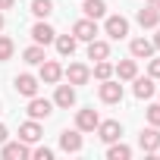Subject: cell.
Masks as SVG:
<instances>
[{"label": "cell", "mask_w": 160, "mask_h": 160, "mask_svg": "<svg viewBox=\"0 0 160 160\" xmlns=\"http://www.w3.org/2000/svg\"><path fill=\"white\" fill-rule=\"evenodd\" d=\"M0 157H3V160H25V157H32V151L19 138V141H3V144H0Z\"/></svg>", "instance_id": "6da1fadb"}, {"label": "cell", "mask_w": 160, "mask_h": 160, "mask_svg": "<svg viewBox=\"0 0 160 160\" xmlns=\"http://www.w3.org/2000/svg\"><path fill=\"white\" fill-rule=\"evenodd\" d=\"M63 78H69V85H88V78H91V69L85 63H69L63 69Z\"/></svg>", "instance_id": "7a4b0ae2"}, {"label": "cell", "mask_w": 160, "mask_h": 160, "mask_svg": "<svg viewBox=\"0 0 160 160\" xmlns=\"http://www.w3.org/2000/svg\"><path fill=\"white\" fill-rule=\"evenodd\" d=\"M98 94H101L104 104H119L122 101V85L113 82V78H104V82L98 85Z\"/></svg>", "instance_id": "3957f363"}, {"label": "cell", "mask_w": 160, "mask_h": 160, "mask_svg": "<svg viewBox=\"0 0 160 160\" xmlns=\"http://www.w3.org/2000/svg\"><path fill=\"white\" fill-rule=\"evenodd\" d=\"M72 35H75V41H94L98 38V19H78L75 25H72Z\"/></svg>", "instance_id": "277c9868"}, {"label": "cell", "mask_w": 160, "mask_h": 160, "mask_svg": "<svg viewBox=\"0 0 160 160\" xmlns=\"http://www.w3.org/2000/svg\"><path fill=\"white\" fill-rule=\"evenodd\" d=\"M98 122H101V116H98L94 107H85V110L75 113V129H78V132H94Z\"/></svg>", "instance_id": "5b68a950"}, {"label": "cell", "mask_w": 160, "mask_h": 160, "mask_svg": "<svg viewBox=\"0 0 160 160\" xmlns=\"http://www.w3.org/2000/svg\"><path fill=\"white\" fill-rule=\"evenodd\" d=\"M104 32H107L113 41H119V38H126V35H129V19H126V16H107Z\"/></svg>", "instance_id": "8992f818"}, {"label": "cell", "mask_w": 160, "mask_h": 160, "mask_svg": "<svg viewBox=\"0 0 160 160\" xmlns=\"http://www.w3.org/2000/svg\"><path fill=\"white\" fill-rule=\"evenodd\" d=\"M53 113V101H47V98H28V116L32 119H47Z\"/></svg>", "instance_id": "52a82bcc"}, {"label": "cell", "mask_w": 160, "mask_h": 160, "mask_svg": "<svg viewBox=\"0 0 160 160\" xmlns=\"http://www.w3.org/2000/svg\"><path fill=\"white\" fill-rule=\"evenodd\" d=\"M63 78V66L57 63V60H44L41 63V75H38V82H44V85H57Z\"/></svg>", "instance_id": "ba28073f"}, {"label": "cell", "mask_w": 160, "mask_h": 160, "mask_svg": "<svg viewBox=\"0 0 160 160\" xmlns=\"http://www.w3.org/2000/svg\"><path fill=\"white\" fill-rule=\"evenodd\" d=\"M98 138H101L104 144H110V141H119V138H122V126H119L116 119L98 122Z\"/></svg>", "instance_id": "9c48e42d"}, {"label": "cell", "mask_w": 160, "mask_h": 160, "mask_svg": "<svg viewBox=\"0 0 160 160\" xmlns=\"http://www.w3.org/2000/svg\"><path fill=\"white\" fill-rule=\"evenodd\" d=\"M138 144H141V151H144V154H157V148H160V129H157V126H151V129H141V135H138Z\"/></svg>", "instance_id": "30bf717a"}, {"label": "cell", "mask_w": 160, "mask_h": 160, "mask_svg": "<svg viewBox=\"0 0 160 160\" xmlns=\"http://www.w3.org/2000/svg\"><path fill=\"white\" fill-rule=\"evenodd\" d=\"M13 88H16V94H22V98H35V94H38V78L28 75V72H22V75H16Z\"/></svg>", "instance_id": "8fae6325"}, {"label": "cell", "mask_w": 160, "mask_h": 160, "mask_svg": "<svg viewBox=\"0 0 160 160\" xmlns=\"http://www.w3.org/2000/svg\"><path fill=\"white\" fill-rule=\"evenodd\" d=\"M60 148H63L66 154H78V151H82V132H78V129L60 132Z\"/></svg>", "instance_id": "7c38bea8"}, {"label": "cell", "mask_w": 160, "mask_h": 160, "mask_svg": "<svg viewBox=\"0 0 160 160\" xmlns=\"http://www.w3.org/2000/svg\"><path fill=\"white\" fill-rule=\"evenodd\" d=\"M53 38H57V32H53L44 19H38V22L32 25V41H35V44H50Z\"/></svg>", "instance_id": "4fadbf2b"}, {"label": "cell", "mask_w": 160, "mask_h": 160, "mask_svg": "<svg viewBox=\"0 0 160 160\" xmlns=\"http://www.w3.org/2000/svg\"><path fill=\"white\" fill-rule=\"evenodd\" d=\"M129 50H132L135 60H151V57H154V41H148V38H135V41L129 44Z\"/></svg>", "instance_id": "5bb4252c"}, {"label": "cell", "mask_w": 160, "mask_h": 160, "mask_svg": "<svg viewBox=\"0 0 160 160\" xmlns=\"http://www.w3.org/2000/svg\"><path fill=\"white\" fill-rule=\"evenodd\" d=\"M53 104H57V107H63V110H69V107L75 104V85H57Z\"/></svg>", "instance_id": "9a60e30c"}, {"label": "cell", "mask_w": 160, "mask_h": 160, "mask_svg": "<svg viewBox=\"0 0 160 160\" xmlns=\"http://www.w3.org/2000/svg\"><path fill=\"white\" fill-rule=\"evenodd\" d=\"M41 126H38V119H28V122H22L19 126V138L25 141V144H35V141H41Z\"/></svg>", "instance_id": "2e32d148"}, {"label": "cell", "mask_w": 160, "mask_h": 160, "mask_svg": "<svg viewBox=\"0 0 160 160\" xmlns=\"http://www.w3.org/2000/svg\"><path fill=\"white\" fill-rule=\"evenodd\" d=\"M132 82H135V88H132V91H135V98H138V101H148V98H154V78H151V75H148V78L135 75Z\"/></svg>", "instance_id": "e0dca14e"}, {"label": "cell", "mask_w": 160, "mask_h": 160, "mask_svg": "<svg viewBox=\"0 0 160 160\" xmlns=\"http://www.w3.org/2000/svg\"><path fill=\"white\" fill-rule=\"evenodd\" d=\"M113 72L119 75V82H132V78L138 75V63H135V57H132V60H119V66H113Z\"/></svg>", "instance_id": "ac0fdd59"}, {"label": "cell", "mask_w": 160, "mask_h": 160, "mask_svg": "<svg viewBox=\"0 0 160 160\" xmlns=\"http://www.w3.org/2000/svg\"><path fill=\"white\" fill-rule=\"evenodd\" d=\"M138 25L141 28H157L160 25V10H154V7H144V10H138Z\"/></svg>", "instance_id": "d6986e66"}, {"label": "cell", "mask_w": 160, "mask_h": 160, "mask_svg": "<svg viewBox=\"0 0 160 160\" xmlns=\"http://www.w3.org/2000/svg\"><path fill=\"white\" fill-rule=\"evenodd\" d=\"M88 60H110V44L107 41H101V38H94V41H88Z\"/></svg>", "instance_id": "ffe728a7"}, {"label": "cell", "mask_w": 160, "mask_h": 160, "mask_svg": "<svg viewBox=\"0 0 160 160\" xmlns=\"http://www.w3.org/2000/svg\"><path fill=\"white\" fill-rule=\"evenodd\" d=\"M53 44H57V53H60V57H72L78 41H75V35H57Z\"/></svg>", "instance_id": "44dd1931"}, {"label": "cell", "mask_w": 160, "mask_h": 160, "mask_svg": "<svg viewBox=\"0 0 160 160\" xmlns=\"http://www.w3.org/2000/svg\"><path fill=\"white\" fill-rule=\"evenodd\" d=\"M82 13L88 19H101V16H107V3L104 0H82Z\"/></svg>", "instance_id": "7402d4cb"}, {"label": "cell", "mask_w": 160, "mask_h": 160, "mask_svg": "<svg viewBox=\"0 0 160 160\" xmlns=\"http://www.w3.org/2000/svg\"><path fill=\"white\" fill-rule=\"evenodd\" d=\"M22 60H25V63H32V66H41V63L47 60L44 44H32V47H25V50H22Z\"/></svg>", "instance_id": "603a6c76"}, {"label": "cell", "mask_w": 160, "mask_h": 160, "mask_svg": "<svg viewBox=\"0 0 160 160\" xmlns=\"http://www.w3.org/2000/svg\"><path fill=\"white\" fill-rule=\"evenodd\" d=\"M132 157V148L129 144H122V141H110V148H107V160H129Z\"/></svg>", "instance_id": "cb8c5ba5"}, {"label": "cell", "mask_w": 160, "mask_h": 160, "mask_svg": "<svg viewBox=\"0 0 160 160\" xmlns=\"http://www.w3.org/2000/svg\"><path fill=\"white\" fill-rule=\"evenodd\" d=\"M32 13H35L38 19H47V16L53 13V0H32Z\"/></svg>", "instance_id": "d4e9b609"}, {"label": "cell", "mask_w": 160, "mask_h": 160, "mask_svg": "<svg viewBox=\"0 0 160 160\" xmlns=\"http://www.w3.org/2000/svg\"><path fill=\"white\" fill-rule=\"evenodd\" d=\"M91 75L98 78V82H104V78H113V63H107V60H98Z\"/></svg>", "instance_id": "484cf974"}, {"label": "cell", "mask_w": 160, "mask_h": 160, "mask_svg": "<svg viewBox=\"0 0 160 160\" xmlns=\"http://www.w3.org/2000/svg\"><path fill=\"white\" fill-rule=\"evenodd\" d=\"M13 53H16V44H13V38H7V35H0V63H7V60H13Z\"/></svg>", "instance_id": "4316f807"}, {"label": "cell", "mask_w": 160, "mask_h": 160, "mask_svg": "<svg viewBox=\"0 0 160 160\" xmlns=\"http://www.w3.org/2000/svg\"><path fill=\"white\" fill-rule=\"evenodd\" d=\"M148 122L160 129V104H151V107H148Z\"/></svg>", "instance_id": "83f0119b"}, {"label": "cell", "mask_w": 160, "mask_h": 160, "mask_svg": "<svg viewBox=\"0 0 160 160\" xmlns=\"http://www.w3.org/2000/svg\"><path fill=\"white\" fill-rule=\"evenodd\" d=\"M32 157H35V160H53V151H50V148H35Z\"/></svg>", "instance_id": "f1b7e54d"}, {"label": "cell", "mask_w": 160, "mask_h": 160, "mask_svg": "<svg viewBox=\"0 0 160 160\" xmlns=\"http://www.w3.org/2000/svg\"><path fill=\"white\" fill-rule=\"evenodd\" d=\"M148 75H151V78H160V57H151V63H148Z\"/></svg>", "instance_id": "f546056e"}, {"label": "cell", "mask_w": 160, "mask_h": 160, "mask_svg": "<svg viewBox=\"0 0 160 160\" xmlns=\"http://www.w3.org/2000/svg\"><path fill=\"white\" fill-rule=\"evenodd\" d=\"M16 7V0H0V10H13Z\"/></svg>", "instance_id": "4dcf8cb0"}, {"label": "cell", "mask_w": 160, "mask_h": 160, "mask_svg": "<svg viewBox=\"0 0 160 160\" xmlns=\"http://www.w3.org/2000/svg\"><path fill=\"white\" fill-rule=\"evenodd\" d=\"M7 135H10V132H7V126H3V122H0V144H3V141H7Z\"/></svg>", "instance_id": "1f68e13d"}, {"label": "cell", "mask_w": 160, "mask_h": 160, "mask_svg": "<svg viewBox=\"0 0 160 160\" xmlns=\"http://www.w3.org/2000/svg\"><path fill=\"white\" fill-rule=\"evenodd\" d=\"M154 47L160 50V25H157V35H154Z\"/></svg>", "instance_id": "d6a6232c"}, {"label": "cell", "mask_w": 160, "mask_h": 160, "mask_svg": "<svg viewBox=\"0 0 160 160\" xmlns=\"http://www.w3.org/2000/svg\"><path fill=\"white\" fill-rule=\"evenodd\" d=\"M148 7H154V10H160V0H148Z\"/></svg>", "instance_id": "836d02e7"}, {"label": "cell", "mask_w": 160, "mask_h": 160, "mask_svg": "<svg viewBox=\"0 0 160 160\" xmlns=\"http://www.w3.org/2000/svg\"><path fill=\"white\" fill-rule=\"evenodd\" d=\"M0 28H3V10H0Z\"/></svg>", "instance_id": "e575fe53"}, {"label": "cell", "mask_w": 160, "mask_h": 160, "mask_svg": "<svg viewBox=\"0 0 160 160\" xmlns=\"http://www.w3.org/2000/svg\"><path fill=\"white\" fill-rule=\"evenodd\" d=\"M157 151H160V148H157Z\"/></svg>", "instance_id": "d590c367"}]
</instances>
